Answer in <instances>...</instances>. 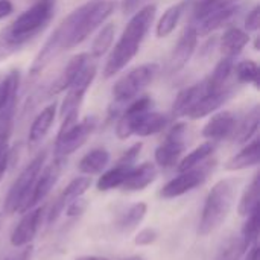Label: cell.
I'll list each match as a JSON object with an SVG mask.
<instances>
[{"label":"cell","mask_w":260,"mask_h":260,"mask_svg":"<svg viewBox=\"0 0 260 260\" xmlns=\"http://www.w3.org/2000/svg\"><path fill=\"white\" fill-rule=\"evenodd\" d=\"M116 9L114 0H90L70 12L52 32L61 50L73 49L85 41Z\"/></svg>","instance_id":"6da1fadb"},{"label":"cell","mask_w":260,"mask_h":260,"mask_svg":"<svg viewBox=\"0 0 260 260\" xmlns=\"http://www.w3.org/2000/svg\"><path fill=\"white\" fill-rule=\"evenodd\" d=\"M56 0H35L0 34V59L20 50L26 43L40 35L53 18Z\"/></svg>","instance_id":"7a4b0ae2"},{"label":"cell","mask_w":260,"mask_h":260,"mask_svg":"<svg viewBox=\"0 0 260 260\" xmlns=\"http://www.w3.org/2000/svg\"><path fill=\"white\" fill-rule=\"evenodd\" d=\"M155 12H157L155 5H146L142 9L134 12V15L125 26L119 41L116 43L114 49L111 50V53L105 62L104 76L107 79L113 78L120 70H123L126 67V64L139 53L140 46H142L148 30H149L151 24L154 23Z\"/></svg>","instance_id":"3957f363"},{"label":"cell","mask_w":260,"mask_h":260,"mask_svg":"<svg viewBox=\"0 0 260 260\" xmlns=\"http://www.w3.org/2000/svg\"><path fill=\"white\" fill-rule=\"evenodd\" d=\"M236 192L238 181L233 178H222L213 184L206 197L201 210V218L197 230L198 236H209L225 222L233 209Z\"/></svg>","instance_id":"277c9868"},{"label":"cell","mask_w":260,"mask_h":260,"mask_svg":"<svg viewBox=\"0 0 260 260\" xmlns=\"http://www.w3.org/2000/svg\"><path fill=\"white\" fill-rule=\"evenodd\" d=\"M158 70H160L158 64L148 62L131 69L128 73L119 78L111 88L113 104L108 110V120L117 119L123 113L126 102H131L133 99L139 98V94L148 85L152 84V81L158 75Z\"/></svg>","instance_id":"5b68a950"},{"label":"cell","mask_w":260,"mask_h":260,"mask_svg":"<svg viewBox=\"0 0 260 260\" xmlns=\"http://www.w3.org/2000/svg\"><path fill=\"white\" fill-rule=\"evenodd\" d=\"M46 158H47L46 151L38 152L29 161V165H26V168L18 174V177L15 178V181L9 187L6 198H5V203H3V213L5 215L21 213L29 195L32 192L35 180H37L40 171L43 169V166L46 163Z\"/></svg>","instance_id":"8992f818"},{"label":"cell","mask_w":260,"mask_h":260,"mask_svg":"<svg viewBox=\"0 0 260 260\" xmlns=\"http://www.w3.org/2000/svg\"><path fill=\"white\" fill-rule=\"evenodd\" d=\"M215 168V161H204L203 165L180 172L177 177H174L172 180H169L160 190V197L165 200H174V198H180L189 192H192L193 189L200 187L201 184H204V181L209 178V174L213 171Z\"/></svg>","instance_id":"52a82bcc"},{"label":"cell","mask_w":260,"mask_h":260,"mask_svg":"<svg viewBox=\"0 0 260 260\" xmlns=\"http://www.w3.org/2000/svg\"><path fill=\"white\" fill-rule=\"evenodd\" d=\"M96 73H98V64H96L94 58H91L81 69V72L76 75L75 81L67 88V94H66V98L61 104V110H59L61 119L72 114V113H79V107L82 104V99H84L87 90L90 88V85L93 84Z\"/></svg>","instance_id":"ba28073f"},{"label":"cell","mask_w":260,"mask_h":260,"mask_svg":"<svg viewBox=\"0 0 260 260\" xmlns=\"http://www.w3.org/2000/svg\"><path fill=\"white\" fill-rule=\"evenodd\" d=\"M186 131L187 126L183 122L175 123L166 134L165 140L155 149L154 158L161 169H171L178 165L180 157L186 149Z\"/></svg>","instance_id":"9c48e42d"},{"label":"cell","mask_w":260,"mask_h":260,"mask_svg":"<svg viewBox=\"0 0 260 260\" xmlns=\"http://www.w3.org/2000/svg\"><path fill=\"white\" fill-rule=\"evenodd\" d=\"M96 125H98V119L93 116H88L81 122L78 120L70 129L58 134L55 140V157L66 158L72 155L73 152H76L93 134V131L96 129Z\"/></svg>","instance_id":"30bf717a"},{"label":"cell","mask_w":260,"mask_h":260,"mask_svg":"<svg viewBox=\"0 0 260 260\" xmlns=\"http://www.w3.org/2000/svg\"><path fill=\"white\" fill-rule=\"evenodd\" d=\"M64 161L66 158H58L55 157V160L49 165H44L43 169L40 171L37 180H35V184L32 187V192L21 210V215L37 206L41 204V201H44L49 193L52 192V189L56 186L61 174H62V169H64Z\"/></svg>","instance_id":"8fae6325"},{"label":"cell","mask_w":260,"mask_h":260,"mask_svg":"<svg viewBox=\"0 0 260 260\" xmlns=\"http://www.w3.org/2000/svg\"><path fill=\"white\" fill-rule=\"evenodd\" d=\"M44 215H46V206H37L24 212L20 222L15 225V229L11 233V245L15 248H24L30 245L41 227Z\"/></svg>","instance_id":"7c38bea8"},{"label":"cell","mask_w":260,"mask_h":260,"mask_svg":"<svg viewBox=\"0 0 260 260\" xmlns=\"http://www.w3.org/2000/svg\"><path fill=\"white\" fill-rule=\"evenodd\" d=\"M198 32L193 23H190L189 26H186V29L183 30V34L180 35L177 44L172 49V53L169 56V62H168V72L171 75L178 73L180 70H183L187 62L190 61V58L193 56L195 50H197V44H198Z\"/></svg>","instance_id":"4fadbf2b"},{"label":"cell","mask_w":260,"mask_h":260,"mask_svg":"<svg viewBox=\"0 0 260 260\" xmlns=\"http://www.w3.org/2000/svg\"><path fill=\"white\" fill-rule=\"evenodd\" d=\"M90 186H91V177H88V175H81V177L73 178L66 186V189L56 197V200L53 201L50 210L46 213L47 215V225H53L59 219V216L62 215L66 206L70 201L84 197V193L90 189Z\"/></svg>","instance_id":"5bb4252c"},{"label":"cell","mask_w":260,"mask_h":260,"mask_svg":"<svg viewBox=\"0 0 260 260\" xmlns=\"http://www.w3.org/2000/svg\"><path fill=\"white\" fill-rule=\"evenodd\" d=\"M238 125V117L232 111H219L213 114L203 128V137L210 142H221L232 139Z\"/></svg>","instance_id":"9a60e30c"},{"label":"cell","mask_w":260,"mask_h":260,"mask_svg":"<svg viewBox=\"0 0 260 260\" xmlns=\"http://www.w3.org/2000/svg\"><path fill=\"white\" fill-rule=\"evenodd\" d=\"M91 59L90 53H78L73 58H70V61L67 62V66L64 67V70L59 73V76L47 87V90L44 91V98H53L62 91H66L70 84L75 81L76 75L81 72V69Z\"/></svg>","instance_id":"2e32d148"},{"label":"cell","mask_w":260,"mask_h":260,"mask_svg":"<svg viewBox=\"0 0 260 260\" xmlns=\"http://www.w3.org/2000/svg\"><path fill=\"white\" fill-rule=\"evenodd\" d=\"M20 87V72L11 70L0 81V120H12Z\"/></svg>","instance_id":"e0dca14e"},{"label":"cell","mask_w":260,"mask_h":260,"mask_svg":"<svg viewBox=\"0 0 260 260\" xmlns=\"http://www.w3.org/2000/svg\"><path fill=\"white\" fill-rule=\"evenodd\" d=\"M241 11V6L236 3V5H232V6H225V8H221V9H216L210 14H207L206 17L197 20L193 24L197 27V32L198 35L204 37V35H209L212 32H215L216 29L229 24Z\"/></svg>","instance_id":"ac0fdd59"},{"label":"cell","mask_w":260,"mask_h":260,"mask_svg":"<svg viewBox=\"0 0 260 260\" xmlns=\"http://www.w3.org/2000/svg\"><path fill=\"white\" fill-rule=\"evenodd\" d=\"M207 93L206 81H201L198 84H193L190 87L183 88L172 105V119H180V117H187L190 110L197 105V102Z\"/></svg>","instance_id":"d6986e66"},{"label":"cell","mask_w":260,"mask_h":260,"mask_svg":"<svg viewBox=\"0 0 260 260\" xmlns=\"http://www.w3.org/2000/svg\"><path fill=\"white\" fill-rule=\"evenodd\" d=\"M157 166L154 163H142L139 166H133L128 172L122 189L128 192H140L145 190L148 186H151L157 178Z\"/></svg>","instance_id":"ffe728a7"},{"label":"cell","mask_w":260,"mask_h":260,"mask_svg":"<svg viewBox=\"0 0 260 260\" xmlns=\"http://www.w3.org/2000/svg\"><path fill=\"white\" fill-rule=\"evenodd\" d=\"M232 96V88L227 87L224 90L219 91H213V93H206L198 102L197 105L190 110V113L187 114V117L190 120H198V119H204L210 114H213L216 110H219Z\"/></svg>","instance_id":"44dd1931"},{"label":"cell","mask_w":260,"mask_h":260,"mask_svg":"<svg viewBox=\"0 0 260 260\" xmlns=\"http://www.w3.org/2000/svg\"><path fill=\"white\" fill-rule=\"evenodd\" d=\"M55 116H56V104L55 102L49 104L37 114V117L34 119V122L29 128V136H27V143L30 148H34L43 142V139L47 136L49 129L53 125Z\"/></svg>","instance_id":"7402d4cb"},{"label":"cell","mask_w":260,"mask_h":260,"mask_svg":"<svg viewBox=\"0 0 260 260\" xmlns=\"http://www.w3.org/2000/svg\"><path fill=\"white\" fill-rule=\"evenodd\" d=\"M260 161V140L259 137H254L245 146L233 155L227 163H225V171L236 172V171H244L253 166H257Z\"/></svg>","instance_id":"603a6c76"},{"label":"cell","mask_w":260,"mask_h":260,"mask_svg":"<svg viewBox=\"0 0 260 260\" xmlns=\"http://www.w3.org/2000/svg\"><path fill=\"white\" fill-rule=\"evenodd\" d=\"M248 43H250V35L247 30L238 26H230L219 40V49L222 56L236 58Z\"/></svg>","instance_id":"cb8c5ba5"},{"label":"cell","mask_w":260,"mask_h":260,"mask_svg":"<svg viewBox=\"0 0 260 260\" xmlns=\"http://www.w3.org/2000/svg\"><path fill=\"white\" fill-rule=\"evenodd\" d=\"M110 163V152L105 148H94L88 151L78 163V171L82 175H99Z\"/></svg>","instance_id":"d4e9b609"},{"label":"cell","mask_w":260,"mask_h":260,"mask_svg":"<svg viewBox=\"0 0 260 260\" xmlns=\"http://www.w3.org/2000/svg\"><path fill=\"white\" fill-rule=\"evenodd\" d=\"M259 122H260V110L259 105H254L245 116L242 120H238L235 134H233V140L236 143L245 145L250 140H253L257 134L259 129Z\"/></svg>","instance_id":"484cf974"},{"label":"cell","mask_w":260,"mask_h":260,"mask_svg":"<svg viewBox=\"0 0 260 260\" xmlns=\"http://www.w3.org/2000/svg\"><path fill=\"white\" fill-rule=\"evenodd\" d=\"M233 69H235V58L222 56V59L216 64V67L213 69L210 76L204 79L207 93H213V91L227 88L229 87L227 82H229L230 75L233 73Z\"/></svg>","instance_id":"4316f807"},{"label":"cell","mask_w":260,"mask_h":260,"mask_svg":"<svg viewBox=\"0 0 260 260\" xmlns=\"http://www.w3.org/2000/svg\"><path fill=\"white\" fill-rule=\"evenodd\" d=\"M146 213H148L146 203H134L117 216L116 227L123 233H129V232L136 230L143 222Z\"/></svg>","instance_id":"83f0119b"},{"label":"cell","mask_w":260,"mask_h":260,"mask_svg":"<svg viewBox=\"0 0 260 260\" xmlns=\"http://www.w3.org/2000/svg\"><path fill=\"white\" fill-rule=\"evenodd\" d=\"M190 2H192V0H183V2H180V3H175V5L169 6V8L163 12L161 18L158 20L157 27H155V34H157L158 38L169 37V35L175 30V27H177V24L180 23V18H181L184 9L187 8V5H189Z\"/></svg>","instance_id":"f1b7e54d"},{"label":"cell","mask_w":260,"mask_h":260,"mask_svg":"<svg viewBox=\"0 0 260 260\" xmlns=\"http://www.w3.org/2000/svg\"><path fill=\"white\" fill-rule=\"evenodd\" d=\"M216 149V143L215 142H206L200 146H197L192 152H189L184 158H181L177 165V171L178 172H184V171H189V169H193L200 165H203L204 161H207L213 152Z\"/></svg>","instance_id":"f546056e"},{"label":"cell","mask_w":260,"mask_h":260,"mask_svg":"<svg viewBox=\"0 0 260 260\" xmlns=\"http://www.w3.org/2000/svg\"><path fill=\"white\" fill-rule=\"evenodd\" d=\"M133 166H123V165H116L114 168L108 169L107 172H102L101 177L98 178L96 187L99 192H108L117 187H122L128 172L131 171Z\"/></svg>","instance_id":"4dcf8cb0"},{"label":"cell","mask_w":260,"mask_h":260,"mask_svg":"<svg viewBox=\"0 0 260 260\" xmlns=\"http://www.w3.org/2000/svg\"><path fill=\"white\" fill-rule=\"evenodd\" d=\"M257 206H260L259 203V174H256L251 180V183L247 186V189L244 190L241 201L238 204V213L239 216H247L250 215Z\"/></svg>","instance_id":"1f68e13d"},{"label":"cell","mask_w":260,"mask_h":260,"mask_svg":"<svg viewBox=\"0 0 260 260\" xmlns=\"http://www.w3.org/2000/svg\"><path fill=\"white\" fill-rule=\"evenodd\" d=\"M114 35H116V26H114V23H107L99 30V34L96 35V38L91 43L90 56L94 58V59H98L102 55H105L108 52V49L111 47V44H113Z\"/></svg>","instance_id":"d6a6232c"},{"label":"cell","mask_w":260,"mask_h":260,"mask_svg":"<svg viewBox=\"0 0 260 260\" xmlns=\"http://www.w3.org/2000/svg\"><path fill=\"white\" fill-rule=\"evenodd\" d=\"M233 73H235L236 81L239 84H253L256 88H259L260 70L256 61H253V59H244V61L235 64Z\"/></svg>","instance_id":"836d02e7"},{"label":"cell","mask_w":260,"mask_h":260,"mask_svg":"<svg viewBox=\"0 0 260 260\" xmlns=\"http://www.w3.org/2000/svg\"><path fill=\"white\" fill-rule=\"evenodd\" d=\"M247 221L242 227V233H241V239L244 242L245 250H248L251 245L257 244L260 233V206H257L250 215L245 216Z\"/></svg>","instance_id":"e575fe53"},{"label":"cell","mask_w":260,"mask_h":260,"mask_svg":"<svg viewBox=\"0 0 260 260\" xmlns=\"http://www.w3.org/2000/svg\"><path fill=\"white\" fill-rule=\"evenodd\" d=\"M245 251L247 250L244 247V242H242L241 236L233 235V236H229L222 242L215 260H241Z\"/></svg>","instance_id":"d590c367"},{"label":"cell","mask_w":260,"mask_h":260,"mask_svg":"<svg viewBox=\"0 0 260 260\" xmlns=\"http://www.w3.org/2000/svg\"><path fill=\"white\" fill-rule=\"evenodd\" d=\"M238 2L239 0H197L195 6H193V18L197 21V20L206 17L207 14H210L216 9L236 5Z\"/></svg>","instance_id":"8d00e7d4"},{"label":"cell","mask_w":260,"mask_h":260,"mask_svg":"<svg viewBox=\"0 0 260 260\" xmlns=\"http://www.w3.org/2000/svg\"><path fill=\"white\" fill-rule=\"evenodd\" d=\"M158 239V232L152 227H146V229H142L136 238H134V244L137 247H149L152 245L155 241Z\"/></svg>","instance_id":"74e56055"},{"label":"cell","mask_w":260,"mask_h":260,"mask_svg":"<svg viewBox=\"0 0 260 260\" xmlns=\"http://www.w3.org/2000/svg\"><path fill=\"white\" fill-rule=\"evenodd\" d=\"M87 207H88L87 200H84V198L81 197V198H76V200L70 201V203L66 206V209H64L62 213H66L67 218H79L82 213H85Z\"/></svg>","instance_id":"f35d334b"},{"label":"cell","mask_w":260,"mask_h":260,"mask_svg":"<svg viewBox=\"0 0 260 260\" xmlns=\"http://www.w3.org/2000/svg\"><path fill=\"white\" fill-rule=\"evenodd\" d=\"M142 148H143V145H142L140 142H139V143H134L133 146H129V148L122 154V157L119 158L117 165H123V166H134L136 160L139 158V155H140V152H142Z\"/></svg>","instance_id":"ab89813d"},{"label":"cell","mask_w":260,"mask_h":260,"mask_svg":"<svg viewBox=\"0 0 260 260\" xmlns=\"http://www.w3.org/2000/svg\"><path fill=\"white\" fill-rule=\"evenodd\" d=\"M260 26V8L256 5L245 18V30L247 32H256Z\"/></svg>","instance_id":"60d3db41"},{"label":"cell","mask_w":260,"mask_h":260,"mask_svg":"<svg viewBox=\"0 0 260 260\" xmlns=\"http://www.w3.org/2000/svg\"><path fill=\"white\" fill-rule=\"evenodd\" d=\"M14 11V5L11 0H0V20L9 17Z\"/></svg>","instance_id":"b9f144b4"},{"label":"cell","mask_w":260,"mask_h":260,"mask_svg":"<svg viewBox=\"0 0 260 260\" xmlns=\"http://www.w3.org/2000/svg\"><path fill=\"white\" fill-rule=\"evenodd\" d=\"M259 244H254V245H251V247L244 253V254H245L244 260H259Z\"/></svg>","instance_id":"7bdbcfd3"},{"label":"cell","mask_w":260,"mask_h":260,"mask_svg":"<svg viewBox=\"0 0 260 260\" xmlns=\"http://www.w3.org/2000/svg\"><path fill=\"white\" fill-rule=\"evenodd\" d=\"M218 40H216V37H212L204 46H203V50H201V55H206V53H209L210 52V47H213L215 46V43H216Z\"/></svg>","instance_id":"ee69618b"},{"label":"cell","mask_w":260,"mask_h":260,"mask_svg":"<svg viewBox=\"0 0 260 260\" xmlns=\"http://www.w3.org/2000/svg\"><path fill=\"white\" fill-rule=\"evenodd\" d=\"M76 260H110V259L102 257V256H82V257H78Z\"/></svg>","instance_id":"f6af8a7d"},{"label":"cell","mask_w":260,"mask_h":260,"mask_svg":"<svg viewBox=\"0 0 260 260\" xmlns=\"http://www.w3.org/2000/svg\"><path fill=\"white\" fill-rule=\"evenodd\" d=\"M122 260H146L143 256H139V254H136V256H128V257H125V259Z\"/></svg>","instance_id":"bcb514c9"},{"label":"cell","mask_w":260,"mask_h":260,"mask_svg":"<svg viewBox=\"0 0 260 260\" xmlns=\"http://www.w3.org/2000/svg\"><path fill=\"white\" fill-rule=\"evenodd\" d=\"M3 222H5V213H0V230L3 227Z\"/></svg>","instance_id":"7dc6e473"},{"label":"cell","mask_w":260,"mask_h":260,"mask_svg":"<svg viewBox=\"0 0 260 260\" xmlns=\"http://www.w3.org/2000/svg\"><path fill=\"white\" fill-rule=\"evenodd\" d=\"M254 50H259V37H256V41H254Z\"/></svg>","instance_id":"c3c4849f"}]
</instances>
